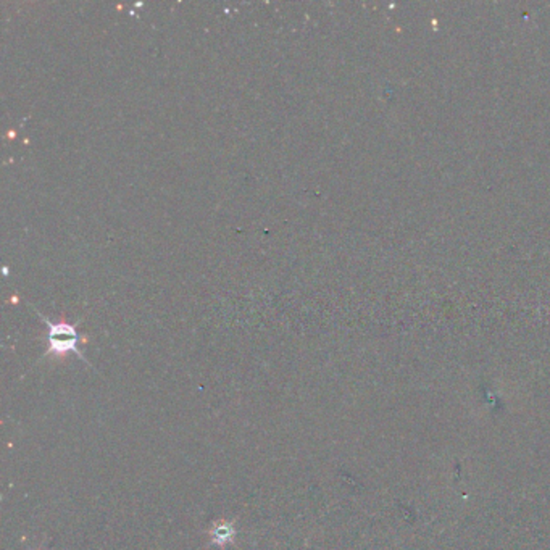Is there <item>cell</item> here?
<instances>
[{"label": "cell", "mask_w": 550, "mask_h": 550, "mask_svg": "<svg viewBox=\"0 0 550 550\" xmlns=\"http://www.w3.org/2000/svg\"><path fill=\"white\" fill-rule=\"evenodd\" d=\"M46 323L47 326H49V350H47V354L62 357L71 352V354L78 355L79 359L84 360V355L78 347V333L71 324L50 323L49 319H46Z\"/></svg>", "instance_id": "obj_1"}, {"label": "cell", "mask_w": 550, "mask_h": 550, "mask_svg": "<svg viewBox=\"0 0 550 550\" xmlns=\"http://www.w3.org/2000/svg\"><path fill=\"white\" fill-rule=\"evenodd\" d=\"M236 526L231 521H216L213 523L210 530H208V536H210V542L213 546L226 549L236 541Z\"/></svg>", "instance_id": "obj_2"}]
</instances>
